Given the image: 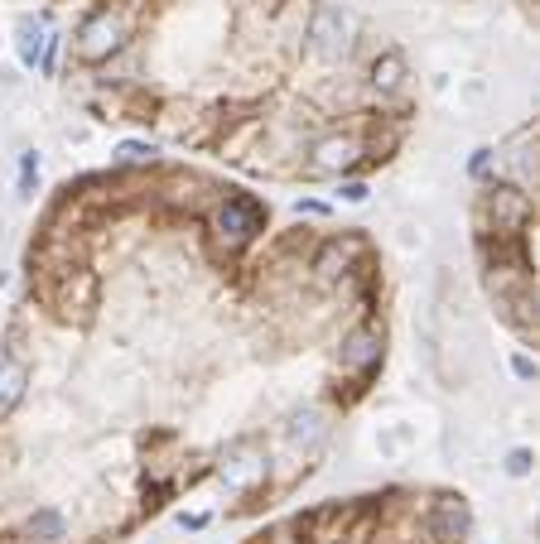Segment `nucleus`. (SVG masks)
<instances>
[{
	"instance_id": "obj_7",
	"label": "nucleus",
	"mask_w": 540,
	"mask_h": 544,
	"mask_svg": "<svg viewBox=\"0 0 540 544\" xmlns=\"http://www.w3.org/2000/svg\"><path fill=\"white\" fill-rule=\"evenodd\" d=\"M516 5H521V10H526V15H531V0H516Z\"/></svg>"
},
{
	"instance_id": "obj_3",
	"label": "nucleus",
	"mask_w": 540,
	"mask_h": 544,
	"mask_svg": "<svg viewBox=\"0 0 540 544\" xmlns=\"http://www.w3.org/2000/svg\"><path fill=\"white\" fill-rule=\"evenodd\" d=\"M473 510L449 486H381L294 510L241 544H468Z\"/></svg>"
},
{
	"instance_id": "obj_6",
	"label": "nucleus",
	"mask_w": 540,
	"mask_h": 544,
	"mask_svg": "<svg viewBox=\"0 0 540 544\" xmlns=\"http://www.w3.org/2000/svg\"><path fill=\"white\" fill-rule=\"evenodd\" d=\"M35 179H39V159L25 154V164H20V193H35Z\"/></svg>"
},
{
	"instance_id": "obj_5",
	"label": "nucleus",
	"mask_w": 540,
	"mask_h": 544,
	"mask_svg": "<svg viewBox=\"0 0 540 544\" xmlns=\"http://www.w3.org/2000/svg\"><path fill=\"white\" fill-rule=\"evenodd\" d=\"M39 35H43V25H35V29L25 25V39H20V58H25L29 68L39 63V49H43V39H39Z\"/></svg>"
},
{
	"instance_id": "obj_4",
	"label": "nucleus",
	"mask_w": 540,
	"mask_h": 544,
	"mask_svg": "<svg viewBox=\"0 0 540 544\" xmlns=\"http://www.w3.org/2000/svg\"><path fill=\"white\" fill-rule=\"evenodd\" d=\"M482 290L521 347H536V198L521 179H488L473 198Z\"/></svg>"
},
{
	"instance_id": "obj_2",
	"label": "nucleus",
	"mask_w": 540,
	"mask_h": 544,
	"mask_svg": "<svg viewBox=\"0 0 540 544\" xmlns=\"http://www.w3.org/2000/svg\"><path fill=\"white\" fill-rule=\"evenodd\" d=\"M63 87L106 126L266 183H343L405 150L411 58L343 0H92Z\"/></svg>"
},
{
	"instance_id": "obj_1",
	"label": "nucleus",
	"mask_w": 540,
	"mask_h": 544,
	"mask_svg": "<svg viewBox=\"0 0 540 544\" xmlns=\"http://www.w3.org/2000/svg\"><path fill=\"white\" fill-rule=\"evenodd\" d=\"M362 227L275 221L174 159L59 183L0 338V544H121L169 506L256 520L386 371Z\"/></svg>"
}]
</instances>
